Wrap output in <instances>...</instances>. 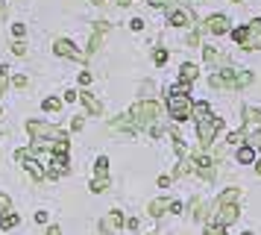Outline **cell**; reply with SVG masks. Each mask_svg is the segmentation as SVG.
<instances>
[{
	"instance_id": "d6a6232c",
	"label": "cell",
	"mask_w": 261,
	"mask_h": 235,
	"mask_svg": "<svg viewBox=\"0 0 261 235\" xmlns=\"http://www.w3.org/2000/svg\"><path fill=\"white\" fill-rule=\"evenodd\" d=\"M6 85H9V77H6V68L0 70V94L6 91Z\"/></svg>"
},
{
	"instance_id": "836d02e7",
	"label": "cell",
	"mask_w": 261,
	"mask_h": 235,
	"mask_svg": "<svg viewBox=\"0 0 261 235\" xmlns=\"http://www.w3.org/2000/svg\"><path fill=\"white\" fill-rule=\"evenodd\" d=\"M129 27L135 30V33H138V30H144V21H141V18H132V21H129Z\"/></svg>"
},
{
	"instance_id": "1f68e13d",
	"label": "cell",
	"mask_w": 261,
	"mask_h": 235,
	"mask_svg": "<svg viewBox=\"0 0 261 235\" xmlns=\"http://www.w3.org/2000/svg\"><path fill=\"white\" fill-rule=\"evenodd\" d=\"M12 53H15V56H24V53H27L24 41H15V44H12Z\"/></svg>"
},
{
	"instance_id": "ac0fdd59",
	"label": "cell",
	"mask_w": 261,
	"mask_h": 235,
	"mask_svg": "<svg viewBox=\"0 0 261 235\" xmlns=\"http://www.w3.org/2000/svg\"><path fill=\"white\" fill-rule=\"evenodd\" d=\"M238 162L241 165H249V162H255V147H241V150H238Z\"/></svg>"
},
{
	"instance_id": "7402d4cb",
	"label": "cell",
	"mask_w": 261,
	"mask_h": 235,
	"mask_svg": "<svg viewBox=\"0 0 261 235\" xmlns=\"http://www.w3.org/2000/svg\"><path fill=\"white\" fill-rule=\"evenodd\" d=\"M21 221V218H18V215H15V212H6V215H3V218H0V226H3V229H12L15 223Z\"/></svg>"
},
{
	"instance_id": "f1b7e54d",
	"label": "cell",
	"mask_w": 261,
	"mask_h": 235,
	"mask_svg": "<svg viewBox=\"0 0 261 235\" xmlns=\"http://www.w3.org/2000/svg\"><path fill=\"white\" fill-rule=\"evenodd\" d=\"M202 56H205V62H220V56H217V50H214V47H205V50H202Z\"/></svg>"
},
{
	"instance_id": "5bb4252c",
	"label": "cell",
	"mask_w": 261,
	"mask_h": 235,
	"mask_svg": "<svg viewBox=\"0 0 261 235\" xmlns=\"http://www.w3.org/2000/svg\"><path fill=\"white\" fill-rule=\"evenodd\" d=\"M53 50H56V56H68V59H80V53L73 50V44L68 41V38H59L56 44H53Z\"/></svg>"
},
{
	"instance_id": "7bdbcfd3",
	"label": "cell",
	"mask_w": 261,
	"mask_h": 235,
	"mask_svg": "<svg viewBox=\"0 0 261 235\" xmlns=\"http://www.w3.org/2000/svg\"><path fill=\"white\" fill-rule=\"evenodd\" d=\"M232 3H241V0H232Z\"/></svg>"
},
{
	"instance_id": "4fadbf2b",
	"label": "cell",
	"mask_w": 261,
	"mask_h": 235,
	"mask_svg": "<svg viewBox=\"0 0 261 235\" xmlns=\"http://www.w3.org/2000/svg\"><path fill=\"white\" fill-rule=\"evenodd\" d=\"M109 129H123V132H138V127H135V121H132V115H120V118H115V121L109 124Z\"/></svg>"
},
{
	"instance_id": "3957f363",
	"label": "cell",
	"mask_w": 261,
	"mask_h": 235,
	"mask_svg": "<svg viewBox=\"0 0 261 235\" xmlns=\"http://www.w3.org/2000/svg\"><path fill=\"white\" fill-rule=\"evenodd\" d=\"M238 221V188H226L220 200H217V212H214V223L229 226Z\"/></svg>"
},
{
	"instance_id": "bcb514c9",
	"label": "cell",
	"mask_w": 261,
	"mask_h": 235,
	"mask_svg": "<svg viewBox=\"0 0 261 235\" xmlns=\"http://www.w3.org/2000/svg\"><path fill=\"white\" fill-rule=\"evenodd\" d=\"M0 115H3V112H0Z\"/></svg>"
},
{
	"instance_id": "ba28073f",
	"label": "cell",
	"mask_w": 261,
	"mask_h": 235,
	"mask_svg": "<svg viewBox=\"0 0 261 235\" xmlns=\"http://www.w3.org/2000/svg\"><path fill=\"white\" fill-rule=\"evenodd\" d=\"M15 159H18V162H21L27 171L33 174V179H44V176H47V171H44V168L33 159V150H15Z\"/></svg>"
},
{
	"instance_id": "603a6c76",
	"label": "cell",
	"mask_w": 261,
	"mask_h": 235,
	"mask_svg": "<svg viewBox=\"0 0 261 235\" xmlns=\"http://www.w3.org/2000/svg\"><path fill=\"white\" fill-rule=\"evenodd\" d=\"M94 174L97 176H109V159L106 156H100V159L94 162Z\"/></svg>"
},
{
	"instance_id": "2e32d148",
	"label": "cell",
	"mask_w": 261,
	"mask_h": 235,
	"mask_svg": "<svg viewBox=\"0 0 261 235\" xmlns=\"http://www.w3.org/2000/svg\"><path fill=\"white\" fill-rule=\"evenodd\" d=\"M197 74H200V70L194 68V65H182V68H179V80H182V85L194 82V80H197Z\"/></svg>"
},
{
	"instance_id": "52a82bcc",
	"label": "cell",
	"mask_w": 261,
	"mask_h": 235,
	"mask_svg": "<svg viewBox=\"0 0 261 235\" xmlns=\"http://www.w3.org/2000/svg\"><path fill=\"white\" fill-rule=\"evenodd\" d=\"M220 127H223V121H220V118H202L200 124H197V135H200L202 147H208V144H212Z\"/></svg>"
},
{
	"instance_id": "7c38bea8",
	"label": "cell",
	"mask_w": 261,
	"mask_h": 235,
	"mask_svg": "<svg viewBox=\"0 0 261 235\" xmlns=\"http://www.w3.org/2000/svg\"><path fill=\"white\" fill-rule=\"evenodd\" d=\"M170 24H173V27H191V24H194V15H191L185 6H182V9H173L170 12Z\"/></svg>"
},
{
	"instance_id": "f35d334b",
	"label": "cell",
	"mask_w": 261,
	"mask_h": 235,
	"mask_svg": "<svg viewBox=\"0 0 261 235\" xmlns=\"http://www.w3.org/2000/svg\"><path fill=\"white\" fill-rule=\"evenodd\" d=\"M170 212L173 215H182V203H170Z\"/></svg>"
},
{
	"instance_id": "b9f144b4",
	"label": "cell",
	"mask_w": 261,
	"mask_h": 235,
	"mask_svg": "<svg viewBox=\"0 0 261 235\" xmlns=\"http://www.w3.org/2000/svg\"><path fill=\"white\" fill-rule=\"evenodd\" d=\"M255 171H258V174H261V162H255Z\"/></svg>"
},
{
	"instance_id": "9a60e30c",
	"label": "cell",
	"mask_w": 261,
	"mask_h": 235,
	"mask_svg": "<svg viewBox=\"0 0 261 235\" xmlns=\"http://www.w3.org/2000/svg\"><path fill=\"white\" fill-rule=\"evenodd\" d=\"M197 174H200L202 179H208V182H212V179H214V162H212V159H205V156H200V159H197Z\"/></svg>"
},
{
	"instance_id": "d590c367",
	"label": "cell",
	"mask_w": 261,
	"mask_h": 235,
	"mask_svg": "<svg viewBox=\"0 0 261 235\" xmlns=\"http://www.w3.org/2000/svg\"><path fill=\"white\" fill-rule=\"evenodd\" d=\"M9 209V197H6V194H0V212H6Z\"/></svg>"
},
{
	"instance_id": "44dd1931",
	"label": "cell",
	"mask_w": 261,
	"mask_h": 235,
	"mask_svg": "<svg viewBox=\"0 0 261 235\" xmlns=\"http://www.w3.org/2000/svg\"><path fill=\"white\" fill-rule=\"evenodd\" d=\"M150 6H167V9H182V0H147Z\"/></svg>"
},
{
	"instance_id": "f546056e",
	"label": "cell",
	"mask_w": 261,
	"mask_h": 235,
	"mask_svg": "<svg viewBox=\"0 0 261 235\" xmlns=\"http://www.w3.org/2000/svg\"><path fill=\"white\" fill-rule=\"evenodd\" d=\"M244 138H247V132H244V129H238V132H232V135H229V144H241Z\"/></svg>"
},
{
	"instance_id": "ffe728a7",
	"label": "cell",
	"mask_w": 261,
	"mask_h": 235,
	"mask_svg": "<svg viewBox=\"0 0 261 235\" xmlns=\"http://www.w3.org/2000/svg\"><path fill=\"white\" fill-rule=\"evenodd\" d=\"M191 171H197V162H191V159H185V162H179L176 165V171H173V176H185V174H191Z\"/></svg>"
},
{
	"instance_id": "e0dca14e",
	"label": "cell",
	"mask_w": 261,
	"mask_h": 235,
	"mask_svg": "<svg viewBox=\"0 0 261 235\" xmlns=\"http://www.w3.org/2000/svg\"><path fill=\"white\" fill-rule=\"evenodd\" d=\"M165 209H170V200H153V203H150V215H153V218H162V212Z\"/></svg>"
},
{
	"instance_id": "ab89813d",
	"label": "cell",
	"mask_w": 261,
	"mask_h": 235,
	"mask_svg": "<svg viewBox=\"0 0 261 235\" xmlns=\"http://www.w3.org/2000/svg\"><path fill=\"white\" fill-rule=\"evenodd\" d=\"M47 235H62V229H59V226H50V229H47Z\"/></svg>"
},
{
	"instance_id": "e575fe53",
	"label": "cell",
	"mask_w": 261,
	"mask_h": 235,
	"mask_svg": "<svg viewBox=\"0 0 261 235\" xmlns=\"http://www.w3.org/2000/svg\"><path fill=\"white\" fill-rule=\"evenodd\" d=\"M12 33L18 35V38H21V35L27 33V27H24V24H15V27H12Z\"/></svg>"
},
{
	"instance_id": "d6986e66",
	"label": "cell",
	"mask_w": 261,
	"mask_h": 235,
	"mask_svg": "<svg viewBox=\"0 0 261 235\" xmlns=\"http://www.w3.org/2000/svg\"><path fill=\"white\" fill-rule=\"evenodd\" d=\"M80 97H83L85 109H88V112H91V115H100V112H103V106L97 103V100H94V97H91V94H80Z\"/></svg>"
},
{
	"instance_id": "f6af8a7d",
	"label": "cell",
	"mask_w": 261,
	"mask_h": 235,
	"mask_svg": "<svg viewBox=\"0 0 261 235\" xmlns=\"http://www.w3.org/2000/svg\"><path fill=\"white\" fill-rule=\"evenodd\" d=\"M150 235H155V232H150Z\"/></svg>"
},
{
	"instance_id": "7a4b0ae2",
	"label": "cell",
	"mask_w": 261,
	"mask_h": 235,
	"mask_svg": "<svg viewBox=\"0 0 261 235\" xmlns=\"http://www.w3.org/2000/svg\"><path fill=\"white\" fill-rule=\"evenodd\" d=\"M212 88H229V91H235V88H247L252 85V74L249 70H232V68H223L217 70L212 80H208Z\"/></svg>"
},
{
	"instance_id": "8fae6325",
	"label": "cell",
	"mask_w": 261,
	"mask_h": 235,
	"mask_svg": "<svg viewBox=\"0 0 261 235\" xmlns=\"http://www.w3.org/2000/svg\"><path fill=\"white\" fill-rule=\"evenodd\" d=\"M120 226H123V215H120V212H109L106 218H103V223H100V229H103V235L118 232Z\"/></svg>"
},
{
	"instance_id": "4dcf8cb0",
	"label": "cell",
	"mask_w": 261,
	"mask_h": 235,
	"mask_svg": "<svg viewBox=\"0 0 261 235\" xmlns=\"http://www.w3.org/2000/svg\"><path fill=\"white\" fill-rule=\"evenodd\" d=\"M153 59H155V65H165V62H167V50H155Z\"/></svg>"
},
{
	"instance_id": "484cf974",
	"label": "cell",
	"mask_w": 261,
	"mask_h": 235,
	"mask_svg": "<svg viewBox=\"0 0 261 235\" xmlns=\"http://www.w3.org/2000/svg\"><path fill=\"white\" fill-rule=\"evenodd\" d=\"M205 235H226V226H220V223H205Z\"/></svg>"
},
{
	"instance_id": "277c9868",
	"label": "cell",
	"mask_w": 261,
	"mask_h": 235,
	"mask_svg": "<svg viewBox=\"0 0 261 235\" xmlns=\"http://www.w3.org/2000/svg\"><path fill=\"white\" fill-rule=\"evenodd\" d=\"M238 44L244 47V50H258L261 47V21H252L247 27H238L235 33H232Z\"/></svg>"
},
{
	"instance_id": "30bf717a",
	"label": "cell",
	"mask_w": 261,
	"mask_h": 235,
	"mask_svg": "<svg viewBox=\"0 0 261 235\" xmlns=\"http://www.w3.org/2000/svg\"><path fill=\"white\" fill-rule=\"evenodd\" d=\"M202 33H214V35L229 33V18L226 15H212L208 21L202 24Z\"/></svg>"
},
{
	"instance_id": "5b68a950",
	"label": "cell",
	"mask_w": 261,
	"mask_h": 235,
	"mask_svg": "<svg viewBox=\"0 0 261 235\" xmlns=\"http://www.w3.org/2000/svg\"><path fill=\"white\" fill-rule=\"evenodd\" d=\"M129 115H132V121H135V127L144 129L159 118V103H155V100H138V103L129 109Z\"/></svg>"
},
{
	"instance_id": "9c48e42d",
	"label": "cell",
	"mask_w": 261,
	"mask_h": 235,
	"mask_svg": "<svg viewBox=\"0 0 261 235\" xmlns=\"http://www.w3.org/2000/svg\"><path fill=\"white\" fill-rule=\"evenodd\" d=\"M112 30L106 21H94L91 24V41H88V53H97L100 50V44H103V38H106V33Z\"/></svg>"
},
{
	"instance_id": "74e56055",
	"label": "cell",
	"mask_w": 261,
	"mask_h": 235,
	"mask_svg": "<svg viewBox=\"0 0 261 235\" xmlns=\"http://www.w3.org/2000/svg\"><path fill=\"white\" fill-rule=\"evenodd\" d=\"M80 82H83V85H88V82H91V74H88V70H83V74H80Z\"/></svg>"
},
{
	"instance_id": "60d3db41",
	"label": "cell",
	"mask_w": 261,
	"mask_h": 235,
	"mask_svg": "<svg viewBox=\"0 0 261 235\" xmlns=\"http://www.w3.org/2000/svg\"><path fill=\"white\" fill-rule=\"evenodd\" d=\"M118 6H129V0H118Z\"/></svg>"
},
{
	"instance_id": "8992f818",
	"label": "cell",
	"mask_w": 261,
	"mask_h": 235,
	"mask_svg": "<svg viewBox=\"0 0 261 235\" xmlns=\"http://www.w3.org/2000/svg\"><path fill=\"white\" fill-rule=\"evenodd\" d=\"M27 132H30L36 141H44V138H50V141H68V135H65L59 127H50V124H41V121H27Z\"/></svg>"
},
{
	"instance_id": "6da1fadb",
	"label": "cell",
	"mask_w": 261,
	"mask_h": 235,
	"mask_svg": "<svg viewBox=\"0 0 261 235\" xmlns=\"http://www.w3.org/2000/svg\"><path fill=\"white\" fill-rule=\"evenodd\" d=\"M167 112L173 121H188L194 115V103H191V91L188 85H176L167 91Z\"/></svg>"
},
{
	"instance_id": "4316f807",
	"label": "cell",
	"mask_w": 261,
	"mask_h": 235,
	"mask_svg": "<svg viewBox=\"0 0 261 235\" xmlns=\"http://www.w3.org/2000/svg\"><path fill=\"white\" fill-rule=\"evenodd\" d=\"M59 106H62L59 97H47V100H44V109H47V112H59Z\"/></svg>"
},
{
	"instance_id": "d4e9b609",
	"label": "cell",
	"mask_w": 261,
	"mask_h": 235,
	"mask_svg": "<svg viewBox=\"0 0 261 235\" xmlns=\"http://www.w3.org/2000/svg\"><path fill=\"white\" fill-rule=\"evenodd\" d=\"M194 115L200 118H212V112H208V103H194Z\"/></svg>"
},
{
	"instance_id": "cb8c5ba5",
	"label": "cell",
	"mask_w": 261,
	"mask_h": 235,
	"mask_svg": "<svg viewBox=\"0 0 261 235\" xmlns=\"http://www.w3.org/2000/svg\"><path fill=\"white\" fill-rule=\"evenodd\" d=\"M109 188V176H94V182H91V191L100 194V191H106Z\"/></svg>"
},
{
	"instance_id": "83f0119b",
	"label": "cell",
	"mask_w": 261,
	"mask_h": 235,
	"mask_svg": "<svg viewBox=\"0 0 261 235\" xmlns=\"http://www.w3.org/2000/svg\"><path fill=\"white\" fill-rule=\"evenodd\" d=\"M170 135H173V147H176V153H179V156H185V153H188V150H185V141L179 138L176 132H170Z\"/></svg>"
},
{
	"instance_id": "ee69618b",
	"label": "cell",
	"mask_w": 261,
	"mask_h": 235,
	"mask_svg": "<svg viewBox=\"0 0 261 235\" xmlns=\"http://www.w3.org/2000/svg\"><path fill=\"white\" fill-rule=\"evenodd\" d=\"M244 235H252V232H244Z\"/></svg>"
},
{
	"instance_id": "8d00e7d4",
	"label": "cell",
	"mask_w": 261,
	"mask_h": 235,
	"mask_svg": "<svg viewBox=\"0 0 261 235\" xmlns=\"http://www.w3.org/2000/svg\"><path fill=\"white\" fill-rule=\"evenodd\" d=\"M150 132H153V138H162V135H165V129L162 127H150Z\"/></svg>"
}]
</instances>
